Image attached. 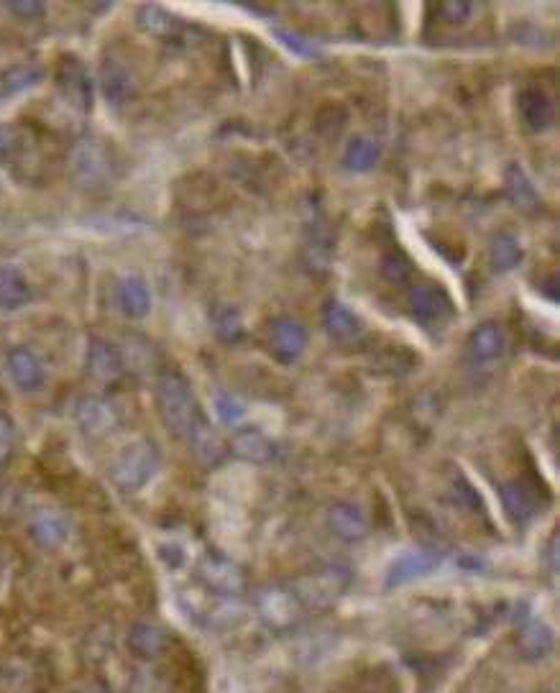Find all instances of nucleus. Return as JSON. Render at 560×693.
Wrapping results in <instances>:
<instances>
[{"instance_id": "f257e3e1", "label": "nucleus", "mask_w": 560, "mask_h": 693, "mask_svg": "<svg viewBox=\"0 0 560 693\" xmlns=\"http://www.w3.org/2000/svg\"><path fill=\"white\" fill-rule=\"evenodd\" d=\"M156 410L159 417L167 425L169 433L185 443L200 425L208 422V417L200 410L195 392H192L190 382L177 371H164L156 379Z\"/></svg>"}, {"instance_id": "f03ea898", "label": "nucleus", "mask_w": 560, "mask_h": 693, "mask_svg": "<svg viewBox=\"0 0 560 693\" xmlns=\"http://www.w3.org/2000/svg\"><path fill=\"white\" fill-rule=\"evenodd\" d=\"M159 451H156L154 440L136 438L128 445H123L110 463V481L121 491H141L159 471Z\"/></svg>"}, {"instance_id": "7ed1b4c3", "label": "nucleus", "mask_w": 560, "mask_h": 693, "mask_svg": "<svg viewBox=\"0 0 560 693\" xmlns=\"http://www.w3.org/2000/svg\"><path fill=\"white\" fill-rule=\"evenodd\" d=\"M348 584H351V576H348L346 568L325 566L315 568V571L297 578L289 589L295 591L302 609H328L333 607L335 601L341 599V594L348 589Z\"/></svg>"}, {"instance_id": "20e7f679", "label": "nucleus", "mask_w": 560, "mask_h": 693, "mask_svg": "<svg viewBox=\"0 0 560 693\" xmlns=\"http://www.w3.org/2000/svg\"><path fill=\"white\" fill-rule=\"evenodd\" d=\"M407 315L425 330L440 328L453 318V300L438 282H415L407 287Z\"/></svg>"}, {"instance_id": "39448f33", "label": "nucleus", "mask_w": 560, "mask_h": 693, "mask_svg": "<svg viewBox=\"0 0 560 693\" xmlns=\"http://www.w3.org/2000/svg\"><path fill=\"white\" fill-rule=\"evenodd\" d=\"M70 169L75 180L85 187H105L113 180L116 162L110 159L108 149L100 141L85 139L72 146Z\"/></svg>"}, {"instance_id": "423d86ee", "label": "nucleus", "mask_w": 560, "mask_h": 693, "mask_svg": "<svg viewBox=\"0 0 560 693\" xmlns=\"http://www.w3.org/2000/svg\"><path fill=\"white\" fill-rule=\"evenodd\" d=\"M266 343H269V351L279 364L292 366L305 353L307 330L300 320L279 315L266 325Z\"/></svg>"}, {"instance_id": "0eeeda50", "label": "nucleus", "mask_w": 560, "mask_h": 693, "mask_svg": "<svg viewBox=\"0 0 560 693\" xmlns=\"http://www.w3.org/2000/svg\"><path fill=\"white\" fill-rule=\"evenodd\" d=\"M256 609H259V617L264 619L266 627H272V630H287L305 612L289 586H274V589L261 591L256 596Z\"/></svg>"}, {"instance_id": "6e6552de", "label": "nucleus", "mask_w": 560, "mask_h": 693, "mask_svg": "<svg viewBox=\"0 0 560 693\" xmlns=\"http://www.w3.org/2000/svg\"><path fill=\"white\" fill-rule=\"evenodd\" d=\"M57 87L62 98L80 113L93 108V80L85 64L77 57H64L57 67Z\"/></svg>"}, {"instance_id": "1a4fd4ad", "label": "nucleus", "mask_w": 560, "mask_h": 693, "mask_svg": "<svg viewBox=\"0 0 560 693\" xmlns=\"http://www.w3.org/2000/svg\"><path fill=\"white\" fill-rule=\"evenodd\" d=\"M517 116L530 133H545L555 123L553 98L540 85H525L517 93Z\"/></svg>"}, {"instance_id": "9d476101", "label": "nucleus", "mask_w": 560, "mask_h": 693, "mask_svg": "<svg viewBox=\"0 0 560 693\" xmlns=\"http://www.w3.org/2000/svg\"><path fill=\"white\" fill-rule=\"evenodd\" d=\"M320 320H323V328L330 341L341 343V346H351V343H358L364 338V323L343 302H325L323 310H320Z\"/></svg>"}, {"instance_id": "9b49d317", "label": "nucleus", "mask_w": 560, "mask_h": 693, "mask_svg": "<svg viewBox=\"0 0 560 693\" xmlns=\"http://www.w3.org/2000/svg\"><path fill=\"white\" fill-rule=\"evenodd\" d=\"M85 366L87 374L93 376L95 382H116L118 376L126 369V359H123V351L113 341H105V338H93L85 353Z\"/></svg>"}, {"instance_id": "f8f14e48", "label": "nucleus", "mask_w": 560, "mask_h": 693, "mask_svg": "<svg viewBox=\"0 0 560 693\" xmlns=\"http://www.w3.org/2000/svg\"><path fill=\"white\" fill-rule=\"evenodd\" d=\"M29 535L39 548H59L70 538V520L64 517L62 509L41 507L29 517Z\"/></svg>"}, {"instance_id": "ddd939ff", "label": "nucleus", "mask_w": 560, "mask_h": 693, "mask_svg": "<svg viewBox=\"0 0 560 693\" xmlns=\"http://www.w3.org/2000/svg\"><path fill=\"white\" fill-rule=\"evenodd\" d=\"M504 351H507V335L502 325L481 323L468 333L466 353L474 364H491V361L502 359Z\"/></svg>"}, {"instance_id": "4468645a", "label": "nucleus", "mask_w": 560, "mask_h": 693, "mask_svg": "<svg viewBox=\"0 0 560 693\" xmlns=\"http://www.w3.org/2000/svg\"><path fill=\"white\" fill-rule=\"evenodd\" d=\"M200 581L220 596L238 594L243 589V573L223 555H205L200 563Z\"/></svg>"}, {"instance_id": "2eb2a0df", "label": "nucleus", "mask_w": 560, "mask_h": 693, "mask_svg": "<svg viewBox=\"0 0 560 693\" xmlns=\"http://www.w3.org/2000/svg\"><path fill=\"white\" fill-rule=\"evenodd\" d=\"M6 371L21 392H39L44 384V366L31 348L16 346L6 356Z\"/></svg>"}, {"instance_id": "dca6fc26", "label": "nucleus", "mask_w": 560, "mask_h": 693, "mask_svg": "<svg viewBox=\"0 0 560 693\" xmlns=\"http://www.w3.org/2000/svg\"><path fill=\"white\" fill-rule=\"evenodd\" d=\"M100 90H103V98L108 100L113 108H121L136 93V82H133L131 70L126 64L118 62L113 57H105L100 64Z\"/></svg>"}, {"instance_id": "f3484780", "label": "nucleus", "mask_w": 560, "mask_h": 693, "mask_svg": "<svg viewBox=\"0 0 560 693\" xmlns=\"http://www.w3.org/2000/svg\"><path fill=\"white\" fill-rule=\"evenodd\" d=\"M77 422L87 435H108L118 425L116 407L103 397H85L77 402Z\"/></svg>"}, {"instance_id": "a211bd4d", "label": "nucleus", "mask_w": 560, "mask_h": 693, "mask_svg": "<svg viewBox=\"0 0 560 693\" xmlns=\"http://www.w3.org/2000/svg\"><path fill=\"white\" fill-rule=\"evenodd\" d=\"M116 305L128 320H141L151 310V292L136 274H126L116 282Z\"/></svg>"}, {"instance_id": "6ab92c4d", "label": "nucleus", "mask_w": 560, "mask_h": 693, "mask_svg": "<svg viewBox=\"0 0 560 693\" xmlns=\"http://www.w3.org/2000/svg\"><path fill=\"white\" fill-rule=\"evenodd\" d=\"M499 497H502L504 509H507L509 520H512L514 525H527V522L535 517L537 497L527 481H507V484H502V489H499Z\"/></svg>"}, {"instance_id": "aec40b11", "label": "nucleus", "mask_w": 560, "mask_h": 693, "mask_svg": "<svg viewBox=\"0 0 560 693\" xmlns=\"http://www.w3.org/2000/svg\"><path fill=\"white\" fill-rule=\"evenodd\" d=\"M504 192H507L509 203L520 210V213L535 215L540 210V195H537L530 177H527L520 164H509L504 169Z\"/></svg>"}, {"instance_id": "412c9836", "label": "nucleus", "mask_w": 560, "mask_h": 693, "mask_svg": "<svg viewBox=\"0 0 560 693\" xmlns=\"http://www.w3.org/2000/svg\"><path fill=\"white\" fill-rule=\"evenodd\" d=\"M328 525L335 538L356 543L366 535V514L353 502H338L328 509Z\"/></svg>"}, {"instance_id": "4be33fe9", "label": "nucleus", "mask_w": 560, "mask_h": 693, "mask_svg": "<svg viewBox=\"0 0 560 693\" xmlns=\"http://www.w3.org/2000/svg\"><path fill=\"white\" fill-rule=\"evenodd\" d=\"M34 300L31 284L16 266H0V310H24Z\"/></svg>"}, {"instance_id": "5701e85b", "label": "nucleus", "mask_w": 560, "mask_h": 693, "mask_svg": "<svg viewBox=\"0 0 560 693\" xmlns=\"http://www.w3.org/2000/svg\"><path fill=\"white\" fill-rule=\"evenodd\" d=\"M435 566H438V558H435L433 553H428V550H410V553L399 555L397 561L392 563L387 584L389 586L407 584V581H412V578H420L425 576V573H430Z\"/></svg>"}, {"instance_id": "b1692460", "label": "nucleus", "mask_w": 560, "mask_h": 693, "mask_svg": "<svg viewBox=\"0 0 560 693\" xmlns=\"http://www.w3.org/2000/svg\"><path fill=\"white\" fill-rule=\"evenodd\" d=\"M185 445L203 466H215V463H220L223 456H226V443L220 440L218 430H215L210 422L200 425V428L185 440Z\"/></svg>"}, {"instance_id": "393cba45", "label": "nucleus", "mask_w": 560, "mask_h": 693, "mask_svg": "<svg viewBox=\"0 0 560 693\" xmlns=\"http://www.w3.org/2000/svg\"><path fill=\"white\" fill-rule=\"evenodd\" d=\"M525 259V249H522L520 238L514 233L502 231L491 238L489 243V264L497 269V272H512Z\"/></svg>"}, {"instance_id": "a878e982", "label": "nucleus", "mask_w": 560, "mask_h": 693, "mask_svg": "<svg viewBox=\"0 0 560 693\" xmlns=\"http://www.w3.org/2000/svg\"><path fill=\"white\" fill-rule=\"evenodd\" d=\"M233 451H236L243 461L269 463L274 458V453H277V448H274L272 440L266 438L261 430L246 428L238 430V433L233 435Z\"/></svg>"}, {"instance_id": "bb28decb", "label": "nucleus", "mask_w": 560, "mask_h": 693, "mask_svg": "<svg viewBox=\"0 0 560 693\" xmlns=\"http://www.w3.org/2000/svg\"><path fill=\"white\" fill-rule=\"evenodd\" d=\"M382 156V149L376 144L374 139L369 136H353L351 141L346 144V151H343V167L348 172H371Z\"/></svg>"}, {"instance_id": "cd10ccee", "label": "nucleus", "mask_w": 560, "mask_h": 693, "mask_svg": "<svg viewBox=\"0 0 560 693\" xmlns=\"http://www.w3.org/2000/svg\"><path fill=\"white\" fill-rule=\"evenodd\" d=\"M136 24H139L141 31L151 36H159V39H169L179 31V21L177 16H172L169 11L159 6H139L136 11Z\"/></svg>"}, {"instance_id": "c85d7f7f", "label": "nucleus", "mask_w": 560, "mask_h": 693, "mask_svg": "<svg viewBox=\"0 0 560 693\" xmlns=\"http://www.w3.org/2000/svg\"><path fill=\"white\" fill-rule=\"evenodd\" d=\"M210 325L218 341L238 343L243 335V318L241 310L233 305H215L210 310Z\"/></svg>"}, {"instance_id": "c756f323", "label": "nucleus", "mask_w": 560, "mask_h": 693, "mask_svg": "<svg viewBox=\"0 0 560 693\" xmlns=\"http://www.w3.org/2000/svg\"><path fill=\"white\" fill-rule=\"evenodd\" d=\"M517 645L527 658H545L553 650V632L545 624L530 622L517 635Z\"/></svg>"}, {"instance_id": "7c9ffc66", "label": "nucleus", "mask_w": 560, "mask_h": 693, "mask_svg": "<svg viewBox=\"0 0 560 693\" xmlns=\"http://www.w3.org/2000/svg\"><path fill=\"white\" fill-rule=\"evenodd\" d=\"M379 274L389 287H407L412 282V264L402 251H387L379 264Z\"/></svg>"}, {"instance_id": "2f4dec72", "label": "nucleus", "mask_w": 560, "mask_h": 693, "mask_svg": "<svg viewBox=\"0 0 560 693\" xmlns=\"http://www.w3.org/2000/svg\"><path fill=\"white\" fill-rule=\"evenodd\" d=\"M213 412L223 425L228 428H236L238 422L246 415V407L241 405V399L233 397L231 392H215L213 394Z\"/></svg>"}, {"instance_id": "473e14b6", "label": "nucleus", "mask_w": 560, "mask_h": 693, "mask_svg": "<svg viewBox=\"0 0 560 693\" xmlns=\"http://www.w3.org/2000/svg\"><path fill=\"white\" fill-rule=\"evenodd\" d=\"M435 11L440 13V18H443L445 24L461 26V24H466L468 18L474 16L476 6L474 3H468V0H451V3H438V6H435Z\"/></svg>"}, {"instance_id": "72a5a7b5", "label": "nucleus", "mask_w": 560, "mask_h": 693, "mask_svg": "<svg viewBox=\"0 0 560 693\" xmlns=\"http://www.w3.org/2000/svg\"><path fill=\"white\" fill-rule=\"evenodd\" d=\"M13 443H16V428L6 410H0V471L6 468L8 458L13 453Z\"/></svg>"}, {"instance_id": "f704fd0d", "label": "nucleus", "mask_w": 560, "mask_h": 693, "mask_svg": "<svg viewBox=\"0 0 560 693\" xmlns=\"http://www.w3.org/2000/svg\"><path fill=\"white\" fill-rule=\"evenodd\" d=\"M6 8L13 13V16L21 18V21H36V18H41V13L47 11V6H44V3H36V0L6 3Z\"/></svg>"}, {"instance_id": "c9c22d12", "label": "nucleus", "mask_w": 560, "mask_h": 693, "mask_svg": "<svg viewBox=\"0 0 560 693\" xmlns=\"http://www.w3.org/2000/svg\"><path fill=\"white\" fill-rule=\"evenodd\" d=\"M274 34H277V39L282 41L289 52H295L297 57H312V54H315V49H312L310 44H307L305 39H300L297 34H289V31L284 29H274Z\"/></svg>"}, {"instance_id": "e433bc0d", "label": "nucleus", "mask_w": 560, "mask_h": 693, "mask_svg": "<svg viewBox=\"0 0 560 693\" xmlns=\"http://www.w3.org/2000/svg\"><path fill=\"white\" fill-rule=\"evenodd\" d=\"M0 146H3V131H0Z\"/></svg>"}, {"instance_id": "4c0bfd02", "label": "nucleus", "mask_w": 560, "mask_h": 693, "mask_svg": "<svg viewBox=\"0 0 560 693\" xmlns=\"http://www.w3.org/2000/svg\"><path fill=\"white\" fill-rule=\"evenodd\" d=\"M82 693H100V691H82Z\"/></svg>"}]
</instances>
